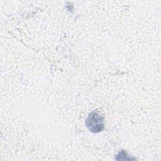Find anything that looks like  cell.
Returning a JSON list of instances; mask_svg holds the SVG:
<instances>
[{
    "label": "cell",
    "instance_id": "1",
    "mask_svg": "<svg viewBox=\"0 0 161 161\" xmlns=\"http://www.w3.org/2000/svg\"><path fill=\"white\" fill-rule=\"evenodd\" d=\"M86 125L91 132L99 133L104 129V117L95 111H92L86 120Z\"/></svg>",
    "mask_w": 161,
    "mask_h": 161
},
{
    "label": "cell",
    "instance_id": "2",
    "mask_svg": "<svg viewBox=\"0 0 161 161\" xmlns=\"http://www.w3.org/2000/svg\"><path fill=\"white\" fill-rule=\"evenodd\" d=\"M115 159L117 160H134V158H131L130 157L128 154L127 152L125 150H121L120 151L116 156Z\"/></svg>",
    "mask_w": 161,
    "mask_h": 161
}]
</instances>
